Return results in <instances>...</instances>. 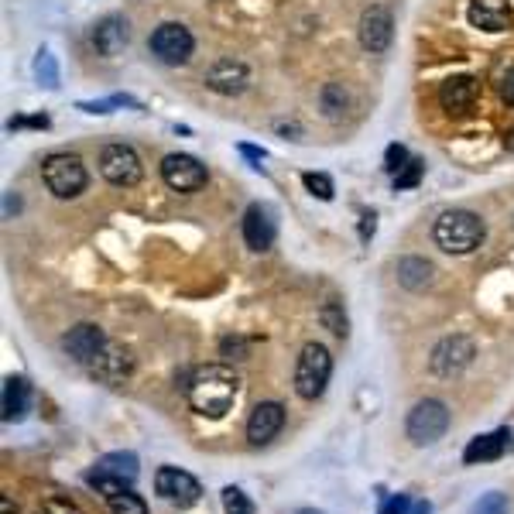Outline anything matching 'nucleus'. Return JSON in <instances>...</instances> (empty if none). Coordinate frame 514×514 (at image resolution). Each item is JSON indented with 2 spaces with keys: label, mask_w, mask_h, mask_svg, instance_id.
I'll use <instances>...</instances> for the list:
<instances>
[{
  "label": "nucleus",
  "mask_w": 514,
  "mask_h": 514,
  "mask_svg": "<svg viewBox=\"0 0 514 514\" xmlns=\"http://www.w3.org/2000/svg\"><path fill=\"white\" fill-rule=\"evenodd\" d=\"M470 514H508V497L497 494V491L484 494L477 504H473V511H470Z\"/></svg>",
  "instance_id": "c756f323"
},
{
  "label": "nucleus",
  "mask_w": 514,
  "mask_h": 514,
  "mask_svg": "<svg viewBox=\"0 0 514 514\" xmlns=\"http://www.w3.org/2000/svg\"><path fill=\"white\" fill-rule=\"evenodd\" d=\"M223 511L227 514H254V501L240 487H223Z\"/></svg>",
  "instance_id": "bb28decb"
},
{
  "label": "nucleus",
  "mask_w": 514,
  "mask_h": 514,
  "mask_svg": "<svg viewBox=\"0 0 514 514\" xmlns=\"http://www.w3.org/2000/svg\"><path fill=\"white\" fill-rule=\"evenodd\" d=\"M360 45H364V52L371 55H381L388 52L391 38H395V21H391V11L384 4H371L364 14H360Z\"/></svg>",
  "instance_id": "9b49d317"
},
{
  "label": "nucleus",
  "mask_w": 514,
  "mask_h": 514,
  "mask_svg": "<svg viewBox=\"0 0 514 514\" xmlns=\"http://www.w3.org/2000/svg\"><path fill=\"white\" fill-rule=\"evenodd\" d=\"M422 172H425V165H422V162H408V165L395 175V189H412V186H419Z\"/></svg>",
  "instance_id": "7c9ffc66"
},
{
  "label": "nucleus",
  "mask_w": 514,
  "mask_h": 514,
  "mask_svg": "<svg viewBox=\"0 0 514 514\" xmlns=\"http://www.w3.org/2000/svg\"><path fill=\"white\" fill-rule=\"evenodd\" d=\"M196 52V38L186 24L179 21H168V24H158L155 35H151V55L165 66H186Z\"/></svg>",
  "instance_id": "6e6552de"
},
{
  "label": "nucleus",
  "mask_w": 514,
  "mask_h": 514,
  "mask_svg": "<svg viewBox=\"0 0 514 514\" xmlns=\"http://www.w3.org/2000/svg\"><path fill=\"white\" fill-rule=\"evenodd\" d=\"M31 412V384L24 377H7L4 395H0V415L7 425H18L28 419Z\"/></svg>",
  "instance_id": "aec40b11"
},
{
  "label": "nucleus",
  "mask_w": 514,
  "mask_h": 514,
  "mask_svg": "<svg viewBox=\"0 0 514 514\" xmlns=\"http://www.w3.org/2000/svg\"><path fill=\"white\" fill-rule=\"evenodd\" d=\"M319 323H323L333 336H347L350 323H347V312H343V302L329 299L323 309H319Z\"/></svg>",
  "instance_id": "393cba45"
},
{
  "label": "nucleus",
  "mask_w": 514,
  "mask_h": 514,
  "mask_svg": "<svg viewBox=\"0 0 514 514\" xmlns=\"http://www.w3.org/2000/svg\"><path fill=\"white\" fill-rule=\"evenodd\" d=\"M162 179H165V186L168 189H175V192H199L206 186V165L199 162V158H192V155H165V162H162Z\"/></svg>",
  "instance_id": "f8f14e48"
},
{
  "label": "nucleus",
  "mask_w": 514,
  "mask_h": 514,
  "mask_svg": "<svg viewBox=\"0 0 514 514\" xmlns=\"http://www.w3.org/2000/svg\"><path fill=\"white\" fill-rule=\"evenodd\" d=\"M446 429H449V408L439 398H425L412 408V412H408L405 432L415 446L439 443V439L446 436Z\"/></svg>",
  "instance_id": "423d86ee"
},
{
  "label": "nucleus",
  "mask_w": 514,
  "mask_h": 514,
  "mask_svg": "<svg viewBox=\"0 0 514 514\" xmlns=\"http://www.w3.org/2000/svg\"><path fill=\"white\" fill-rule=\"evenodd\" d=\"M131 42V31H127V21L117 18V14H110V18H103L100 24L93 28V45L100 55H107V59H114L120 55Z\"/></svg>",
  "instance_id": "412c9836"
},
{
  "label": "nucleus",
  "mask_w": 514,
  "mask_h": 514,
  "mask_svg": "<svg viewBox=\"0 0 514 514\" xmlns=\"http://www.w3.org/2000/svg\"><path fill=\"white\" fill-rule=\"evenodd\" d=\"M90 371L100 377V381H107V384H120V381H127L134 371V360H131V353H127L120 343L110 340L107 347H103L100 353H96V360L90 364Z\"/></svg>",
  "instance_id": "f3484780"
},
{
  "label": "nucleus",
  "mask_w": 514,
  "mask_h": 514,
  "mask_svg": "<svg viewBox=\"0 0 514 514\" xmlns=\"http://www.w3.org/2000/svg\"><path fill=\"white\" fill-rule=\"evenodd\" d=\"M100 175L117 189L138 186L144 175L141 155L131 148V144H107V148L100 151Z\"/></svg>",
  "instance_id": "0eeeda50"
},
{
  "label": "nucleus",
  "mask_w": 514,
  "mask_h": 514,
  "mask_svg": "<svg viewBox=\"0 0 514 514\" xmlns=\"http://www.w3.org/2000/svg\"><path fill=\"white\" fill-rule=\"evenodd\" d=\"M473 357H477L473 340L456 333V336H446V340L436 343V350H432V357H429V367L436 377H460L473 364Z\"/></svg>",
  "instance_id": "1a4fd4ad"
},
{
  "label": "nucleus",
  "mask_w": 514,
  "mask_h": 514,
  "mask_svg": "<svg viewBox=\"0 0 514 514\" xmlns=\"http://www.w3.org/2000/svg\"><path fill=\"white\" fill-rule=\"evenodd\" d=\"M299 514H319V511H316V508H302Z\"/></svg>",
  "instance_id": "4c0bfd02"
},
{
  "label": "nucleus",
  "mask_w": 514,
  "mask_h": 514,
  "mask_svg": "<svg viewBox=\"0 0 514 514\" xmlns=\"http://www.w3.org/2000/svg\"><path fill=\"white\" fill-rule=\"evenodd\" d=\"M436 281V268L425 257H401L398 261V285L408 292H425Z\"/></svg>",
  "instance_id": "5701e85b"
},
{
  "label": "nucleus",
  "mask_w": 514,
  "mask_h": 514,
  "mask_svg": "<svg viewBox=\"0 0 514 514\" xmlns=\"http://www.w3.org/2000/svg\"><path fill=\"white\" fill-rule=\"evenodd\" d=\"M35 72H38V79H42V83L48 86V90H55V86H59V69H55L52 52H38Z\"/></svg>",
  "instance_id": "c85d7f7f"
},
{
  "label": "nucleus",
  "mask_w": 514,
  "mask_h": 514,
  "mask_svg": "<svg viewBox=\"0 0 514 514\" xmlns=\"http://www.w3.org/2000/svg\"><path fill=\"white\" fill-rule=\"evenodd\" d=\"M504 144H508V148H511V151H514V131H511V134H508V138H504Z\"/></svg>",
  "instance_id": "e433bc0d"
},
{
  "label": "nucleus",
  "mask_w": 514,
  "mask_h": 514,
  "mask_svg": "<svg viewBox=\"0 0 514 514\" xmlns=\"http://www.w3.org/2000/svg\"><path fill=\"white\" fill-rule=\"evenodd\" d=\"M408 165V151L401 148V144H391L388 148V155H384V168H388V172H401V168Z\"/></svg>",
  "instance_id": "473e14b6"
},
{
  "label": "nucleus",
  "mask_w": 514,
  "mask_h": 514,
  "mask_svg": "<svg viewBox=\"0 0 514 514\" xmlns=\"http://www.w3.org/2000/svg\"><path fill=\"white\" fill-rule=\"evenodd\" d=\"M138 473H141L138 456L120 449V453H107L93 463V470L86 473V484L96 487L103 497H114L120 491H131L134 480H138Z\"/></svg>",
  "instance_id": "7ed1b4c3"
},
{
  "label": "nucleus",
  "mask_w": 514,
  "mask_h": 514,
  "mask_svg": "<svg viewBox=\"0 0 514 514\" xmlns=\"http://www.w3.org/2000/svg\"><path fill=\"white\" fill-rule=\"evenodd\" d=\"M467 21L480 31H508L511 28V0H470Z\"/></svg>",
  "instance_id": "a211bd4d"
},
{
  "label": "nucleus",
  "mask_w": 514,
  "mask_h": 514,
  "mask_svg": "<svg viewBox=\"0 0 514 514\" xmlns=\"http://www.w3.org/2000/svg\"><path fill=\"white\" fill-rule=\"evenodd\" d=\"M508 439H511V432H508V429H497V432H487V436L470 439V446L463 449V463L477 467V463L501 460L504 449H508Z\"/></svg>",
  "instance_id": "4be33fe9"
},
{
  "label": "nucleus",
  "mask_w": 514,
  "mask_h": 514,
  "mask_svg": "<svg viewBox=\"0 0 514 514\" xmlns=\"http://www.w3.org/2000/svg\"><path fill=\"white\" fill-rule=\"evenodd\" d=\"M42 514H79V508L69 501V497H45Z\"/></svg>",
  "instance_id": "2f4dec72"
},
{
  "label": "nucleus",
  "mask_w": 514,
  "mask_h": 514,
  "mask_svg": "<svg viewBox=\"0 0 514 514\" xmlns=\"http://www.w3.org/2000/svg\"><path fill=\"white\" fill-rule=\"evenodd\" d=\"M155 491L165 497L168 504H175V508H192V504H199V497H203V487H199V480L192 477V473L179 470V467H162L155 473Z\"/></svg>",
  "instance_id": "9d476101"
},
{
  "label": "nucleus",
  "mask_w": 514,
  "mask_h": 514,
  "mask_svg": "<svg viewBox=\"0 0 514 514\" xmlns=\"http://www.w3.org/2000/svg\"><path fill=\"white\" fill-rule=\"evenodd\" d=\"M189 405L203 419H223L240 398V377L227 364H206L186 384Z\"/></svg>",
  "instance_id": "f257e3e1"
},
{
  "label": "nucleus",
  "mask_w": 514,
  "mask_h": 514,
  "mask_svg": "<svg viewBox=\"0 0 514 514\" xmlns=\"http://www.w3.org/2000/svg\"><path fill=\"white\" fill-rule=\"evenodd\" d=\"M281 425H285V408L278 401H261L251 412V419H247V443L268 446L281 432Z\"/></svg>",
  "instance_id": "2eb2a0df"
},
{
  "label": "nucleus",
  "mask_w": 514,
  "mask_h": 514,
  "mask_svg": "<svg viewBox=\"0 0 514 514\" xmlns=\"http://www.w3.org/2000/svg\"><path fill=\"white\" fill-rule=\"evenodd\" d=\"M329 377H333V353L323 343H305L299 353V364H295V391H299V398H323Z\"/></svg>",
  "instance_id": "39448f33"
},
{
  "label": "nucleus",
  "mask_w": 514,
  "mask_h": 514,
  "mask_svg": "<svg viewBox=\"0 0 514 514\" xmlns=\"http://www.w3.org/2000/svg\"><path fill=\"white\" fill-rule=\"evenodd\" d=\"M408 514H432V504H429V501H412V508H408Z\"/></svg>",
  "instance_id": "f704fd0d"
},
{
  "label": "nucleus",
  "mask_w": 514,
  "mask_h": 514,
  "mask_svg": "<svg viewBox=\"0 0 514 514\" xmlns=\"http://www.w3.org/2000/svg\"><path fill=\"white\" fill-rule=\"evenodd\" d=\"M206 86L220 96H240L251 86V72H247L244 62L237 59H220L213 62L210 72H206Z\"/></svg>",
  "instance_id": "4468645a"
},
{
  "label": "nucleus",
  "mask_w": 514,
  "mask_h": 514,
  "mask_svg": "<svg viewBox=\"0 0 514 514\" xmlns=\"http://www.w3.org/2000/svg\"><path fill=\"white\" fill-rule=\"evenodd\" d=\"M487 237V223L470 210H446L432 227V240L446 254H473Z\"/></svg>",
  "instance_id": "f03ea898"
},
{
  "label": "nucleus",
  "mask_w": 514,
  "mask_h": 514,
  "mask_svg": "<svg viewBox=\"0 0 514 514\" xmlns=\"http://www.w3.org/2000/svg\"><path fill=\"white\" fill-rule=\"evenodd\" d=\"M473 103H477V79L473 76H453L439 86V107H443L449 117L470 114Z\"/></svg>",
  "instance_id": "dca6fc26"
},
{
  "label": "nucleus",
  "mask_w": 514,
  "mask_h": 514,
  "mask_svg": "<svg viewBox=\"0 0 514 514\" xmlns=\"http://www.w3.org/2000/svg\"><path fill=\"white\" fill-rule=\"evenodd\" d=\"M42 182L55 199H76L90 186V175H86L83 158L59 151V155H48L42 162Z\"/></svg>",
  "instance_id": "20e7f679"
},
{
  "label": "nucleus",
  "mask_w": 514,
  "mask_h": 514,
  "mask_svg": "<svg viewBox=\"0 0 514 514\" xmlns=\"http://www.w3.org/2000/svg\"><path fill=\"white\" fill-rule=\"evenodd\" d=\"M501 100H504V103H511V107H514V69H508V72L501 76Z\"/></svg>",
  "instance_id": "72a5a7b5"
},
{
  "label": "nucleus",
  "mask_w": 514,
  "mask_h": 514,
  "mask_svg": "<svg viewBox=\"0 0 514 514\" xmlns=\"http://www.w3.org/2000/svg\"><path fill=\"white\" fill-rule=\"evenodd\" d=\"M107 333H103L100 326H93V323H79V326H72L69 333H66V340H62V347H66V353L76 364H83V367H90L93 360H96V353H100L103 347H107Z\"/></svg>",
  "instance_id": "ddd939ff"
},
{
  "label": "nucleus",
  "mask_w": 514,
  "mask_h": 514,
  "mask_svg": "<svg viewBox=\"0 0 514 514\" xmlns=\"http://www.w3.org/2000/svg\"><path fill=\"white\" fill-rule=\"evenodd\" d=\"M275 213L268 210V206H251V210L244 213V240L251 251H268L271 244H275Z\"/></svg>",
  "instance_id": "6ab92c4d"
},
{
  "label": "nucleus",
  "mask_w": 514,
  "mask_h": 514,
  "mask_svg": "<svg viewBox=\"0 0 514 514\" xmlns=\"http://www.w3.org/2000/svg\"><path fill=\"white\" fill-rule=\"evenodd\" d=\"M302 182H305V189H309L316 199H323V203H329V199H333V179H329V175H323V172H305Z\"/></svg>",
  "instance_id": "cd10ccee"
},
{
  "label": "nucleus",
  "mask_w": 514,
  "mask_h": 514,
  "mask_svg": "<svg viewBox=\"0 0 514 514\" xmlns=\"http://www.w3.org/2000/svg\"><path fill=\"white\" fill-rule=\"evenodd\" d=\"M0 514H18V511H14V501H11V497H0Z\"/></svg>",
  "instance_id": "c9c22d12"
},
{
  "label": "nucleus",
  "mask_w": 514,
  "mask_h": 514,
  "mask_svg": "<svg viewBox=\"0 0 514 514\" xmlns=\"http://www.w3.org/2000/svg\"><path fill=\"white\" fill-rule=\"evenodd\" d=\"M319 107H323V114L329 120H340L343 114H347L350 107V93L343 83H326L323 93H319Z\"/></svg>",
  "instance_id": "b1692460"
},
{
  "label": "nucleus",
  "mask_w": 514,
  "mask_h": 514,
  "mask_svg": "<svg viewBox=\"0 0 514 514\" xmlns=\"http://www.w3.org/2000/svg\"><path fill=\"white\" fill-rule=\"evenodd\" d=\"M107 504H110V511H114V514H148L144 497L134 494V491H120L114 497H107Z\"/></svg>",
  "instance_id": "a878e982"
}]
</instances>
